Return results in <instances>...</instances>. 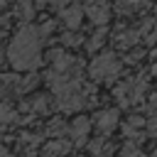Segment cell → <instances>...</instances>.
<instances>
[{"instance_id": "obj_5", "label": "cell", "mask_w": 157, "mask_h": 157, "mask_svg": "<svg viewBox=\"0 0 157 157\" xmlns=\"http://www.w3.org/2000/svg\"><path fill=\"white\" fill-rule=\"evenodd\" d=\"M118 110L115 108H110V110H101L98 115H96V125H98V130H103V132H110V130H115L118 128Z\"/></svg>"}, {"instance_id": "obj_8", "label": "cell", "mask_w": 157, "mask_h": 157, "mask_svg": "<svg viewBox=\"0 0 157 157\" xmlns=\"http://www.w3.org/2000/svg\"><path fill=\"white\" fill-rule=\"evenodd\" d=\"M59 42L64 44V47H81V42H83V37H81V32L78 29H66L61 37H59Z\"/></svg>"}, {"instance_id": "obj_13", "label": "cell", "mask_w": 157, "mask_h": 157, "mask_svg": "<svg viewBox=\"0 0 157 157\" xmlns=\"http://www.w3.org/2000/svg\"><path fill=\"white\" fill-rule=\"evenodd\" d=\"M64 130H66V125H64V120H59V118H54V120L49 123V128H47V132H49L52 137H59V135H64Z\"/></svg>"}, {"instance_id": "obj_9", "label": "cell", "mask_w": 157, "mask_h": 157, "mask_svg": "<svg viewBox=\"0 0 157 157\" xmlns=\"http://www.w3.org/2000/svg\"><path fill=\"white\" fill-rule=\"evenodd\" d=\"M34 0H20V5H17V17L22 20V22H29L32 17H34V5H32Z\"/></svg>"}, {"instance_id": "obj_16", "label": "cell", "mask_w": 157, "mask_h": 157, "mask_svg": "<svg viewBox=\"0 0 157 157\" xmlns=\"http://www.w3.org/2000/svg\"><path fill=\"white\" fill-rule=\"evenodd\" d=\"M123 157H145V155H142L137 147H132V145H125V147H123Z\"/></svg>"}, {"instance_id": "obj_12", "label": "cell", "mask_w": 157, "mask_h": 157, "mask_svg": "<svg viewBox=\"0 0 157 157\" xmlns=\"http://www.w3.org/2000/svg\"><path fill=\"white\" fill-rule=\"evenodd\" d=\"M140 39V32L137 29H128V32H123L120 37H118V47H130V44H135Z\"/></svg>"}, {"instance_id": "obj_2", "label": "cell", "mask_w": 157, "mask_h": 157, "mask_svg": "<svg viewBox=\"0 0 157 157\" xmlns=\"http://www.w3.org/2000/svg\"><path fill=\"white\" fill-rule=\"evenodd\" d=\"M88 74L93 81H113L118 74H120V61L113 52H105V54H98L91 66H88Z\"/></svg>"}, {"instance_id": "obj_3", "label": "cell", "mask_w": 157, "mask_h": 157, "mask_svg": "<svg viewBox=\"0 0 157 157\" xmlns=\"http://www.w3.org/2000/svg\"><path fill=\"white\" fill-rule=\"evenodd\" d=\"M86 15L93 25H105L110 20V7L108 0H88L86 2Z\"/></svg>"}, {"instance_id": "obj_14", "label": "cell", "mask_w": 157, "mask_h": 157, "mask_svg": "<svg viewBox=\"0 0 157 157\" xmlns=\"http://www.w3.org/2000/svg\"><path fill=\"white\" fill-rule=\"evenodd\" d=\"M32 108H34L37 113H47V108H49V101H47V96H37V98L32 101Z\"/></svg>"}, {"instance_id": "obj_10", "label": "cell", "mask_w": 157, "mask_h": 157, "mask_svg": "<svg viewBox=\"0 0 157 157\" xmlns=\"http://www.w3.org/2000/svg\"><path fill=\"white\" fill-rule=\"evenodd\" d=\"M105 34H108V32H105V25H101V29H98V32H96L88 42H86V49H88V52L101 49V47H103V42H105Z\"/></svg>"}, {"instance_id": "obj_15", "label": "cell", "mask_w": 157, "mask_h": 157, "mask_svg": "<svg viewBox=\"0 0 157 157\" xmlns=\"http://www.w3.org/2000/svg\"><path fill=\"white\" fill-rule=\"evenodd\" d=\"M10 120H15V113H12V108H7V105H0V125H2V123H10Z\"/></svg>"}, {"instance_id": "obj_6", "label": "cell", "mask_w": 157, "mask_h": 157, "mask_svg": "<svg viewBox=\"0 0 157 157\" xmlns=\"http://www.w3.org/2000/svg\"><path fill=\"white\" fill-rule=\"evenodd\" d=\"M71 135L78 140V142H83V137L88 135V130H91V120L88 118H83V115H78V118H74V123H71Z\"/></svg>"}, {"instance_id": "obj_4", "label": "cell", "mask_w": 157, "mask_h": 157, "mask_svg": "<svg viewBox=\"0 0 157 157\" xmlns=\"http://www.w3.org/2000/svg\"><path fill=\"white\" fill-rule=\"evenodd\" d=\"M59 17H61V22H64L69 29H78V27H81V20H83V10H81L78 5H66Z\"/></svg>"}, {"instance_id": "obj_17", "label": "cell", "mask_w": 157, "mask_h": 157, "mask_svg": "<svg viewBox=\"0 0 157 157\" xmlns=\"http://www.w3.org/2000/svg\"><path fill=\"white\" fill-rule=\"evenodd\" d=\"M152 74H157V66H152Z\"/></svg>"}, {"instance_id": "obj_7", "label": "cell", "mask_w": 157, "mask_h": 157, "mask_svg": "<svg viewBox=\"0 0 157 157\" xmlns=\"http://www.w3.org/2000/svg\"><path fill=\"white\" fill-rule=\"evenodd\" d=\"M69 152V142H64V140H52L44 150H42V157H61V155H66Z\"/></svg>"}, {"instance_id": "obj_1", "label": "cell", "mask_w": 157, "mask_h": 157, "mask_svg": "<svg viewBox=\"0 0 157 157\" xmlns=\"http://www.w3.org/2000/svg\"><path fill=\"white\" fill-rule=\"evenodd\" d=\"M42 32L32 25H25L10 42L7 47V59L12 64V69L17 71H32L42 64Z\"/></svg>"}, {"instance_id": "obj_11", "label": "cell", "mask_w": 157, "mask_h": 157, "mask_svg": "<svg viewBox=\"0 0 157 157\" xmlns=\"http://www.w3.org/2000/svg\"><path fill=\"white\" fill-rule=\"evenodd\" d=\"M140 7H145V0H118L120 12H137Z\"/></svg>"}]
</instances>
